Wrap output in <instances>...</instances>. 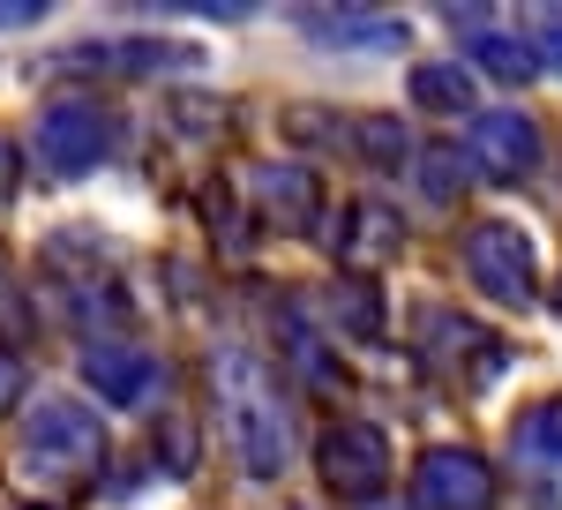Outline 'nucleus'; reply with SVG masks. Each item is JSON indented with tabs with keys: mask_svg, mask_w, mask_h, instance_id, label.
<instances>
[{
	"mask_svg": "<svg viewBox=\"0 0 562 510\" xmlns=\"http://www.w3.org/2000/svg\"><path fill=\"white\" fill-rule=\"evenodd\" d=\"M211 398H217V421L233 435V451H240V466L256 480H278L285 458H293V413H285L278 368L262 361L256 345H217Z\"/></svg>",
	"mask_w": 562,
	"mask_h": 510,
	"instance_id": "f257e3e1",
	"label": "nucleus"
},
{
	"mask_svg": "<svg viewBox=\"0 0 562 510\" xmlns=\"http://www.w3.org/2000/svg\"><path fill=\"white\" fill-rule=\"evenodd\" d=\"M23 451L45 480H83V473L105 466V428L76 398H38L31 421H23Z\"/></svg>",
	"mask_w": 562,
	"mask_h": 510,
	"instance_id": "f03ea898",
	"label": "nucleus"
},
{
	"mask_svg": "<svg viewBox=\"0 0 562 510\" xmlns=\"http://www.w3.org/2000/svg\"><path fill=\"white\" fill-rule=\"evenodd\" d=\"M465 278H473L487 300H503V308H532L540 293V255H532V233L510 225V218H480L465 225Z\"/></svg>",
	"mask_w": 562,
	"mask_h": 510,
	"instance_id": "7ed1b4c3",
	"label": "nucleus"
},
{
	"mask_svg": "<svg viewBox=\"0 0 562 510\" xmlns=\"http://www.w3.org/2000/svg\"><path fill=\"white\" fill-rule=\"evenodd\" d=\"M495 466L465 443H435L413 466V510H495Z\"/></svg>",
	"mask_w": 562,
	"mask_h": 510,
	"instance_id": "20e7f679",
	"label": "nucleus"
},
{
	"mask_svg": "<svg viewBox=\"0 0 562 510\" xmlns=\"http://www.w3.org/2000/svg\"><path fill=\"white\" fill-rule=\"evenodd\" d=\"M113 151V113L98 98H53L38 106V158L53 173H90Z\"/></svg>",
	"mask_w": 562,
	"mask_h": 510,
	"instance_id": "39448f33",
	"label": "nucleus"
},
{
	"mask_svg": "<svg viewBox=\"0 0 562 510\" xmlns=\"http://www.w3.org/2000/svg\"><path fill=\"white\" fill-rule=\"evenodd\" d=\"M315 466H323V480H330L338 496L375 503V496H383V480H390V435L375 421H338V428H323Z\"/></svg>",
	"mask_w": 562,
	"mask_h": 510,
	"instance_id": "423d86ee",
	"label": "nucleus"
},
{
	"mask_svg": "<svg viewBox=\"0 0 562 510\" xmlns=\"http://www.w3.org/2000/svg\"><path fill=\"white\" fill-rule=\"evenodd\" d=\"M420 361L442 368V376H458V368H465L473 382H495V376H503V339H495V331H480L473 315L428 308V315H420Z\"/></svg>",
	"mask_w": 562,
	"mask_h": 510,
	"instance_id": "0eeeda50",
	"label": "nucleus"
},
{
	"mask_svg": "<svg viewBox=\"0 0 562 510\" xmlns=\"http://www.w3.org/2000/svg\"><path fill=\"white\" fill-rule=\"evenodd\" d=\"M465 158H473L487 180H525V173L540 166V127L525 121L518 106L473 113V127H465Z\"/></svg>",
	"mask_w": 562,
	"mask_h": 510,
	"instance_id": "6e6552de",
	"label": "nucleus"
},
{
	"mask_svg": "<svg viewBox=\"0 0 562 510\" xmlns=\"http://www.w3.org/2000/svg\"><path fill=\"white\" fill-rule=\"evenodd\" d=\"M248 203H256L278 233H307V225L323 218V188H315V173H307V166H278V158H262V166H248Z\"/></svg>",
	"mask_w": 562,
	"mask_h": 510,
	"instance_id": "1a4fd4ad",
	"label": "nucleus"
},
{
	"mask_svg": "<svg viewBox=\"0 0 562 510\" xmlns=\"http://www.w3.org/2000/svg\"><path fill=\"white\" fill-rule=\"evenodd\" d=\"M83 382L105 398V406H143L158 390V361L143 345H121V339H90L83 345Z\"/></svg>",
	"mask_w": 562,
	"mask_h": 510,
	"instance_id": "9d476101",
	"label": "nucleus"
},
{
	"mask_svg": "<svg viewBox=\"0 0 562 510\" xmlns=\"http://www.w3.org/2000/svg\"><path fill=\"white\" fill-rule=\"evenodd\" d=\"M397 248H405V218H397V203L360 196V203L346 211V233H338V263H346L352 278H368V270L390 263Z\"/></svg>",
	"mask_w": 562,
	"mask_h": 510,
	"instance_id": "9b49d317",
	"label": "nucleus"
},
{
	"mask_svg": "<svg viewBox=\"0 0 562 510\" xmlns=\"http://www.w3.org/2000/svg\"><path fill=\"white\" fill-rule=\"evenodd\" d=\"M413 106L420 113H473V68H458V60H420L413 68Z\"/></svg>",
	"mask_w": 562,
	"mask_h": 510,
	"instance_id": "f8f14e48",
	"label": "nucleus"
},
{
	"mask_svg": "<svg viewBox=\"0 0 562 510\" xmlns=\"http://www.w3.org/2000/svg\"><path fill=\"white\" fill-rule=\"evenodd\" d=\"M307 38H323V45H375V53H397V45H405V23H397V15H307Z\"/></svg>",
	"mask_w": 562,
	"mask_h": 510,
	"instance_id": "ddd939ff",
	"label": "nucleus"
},
{
	"mask_svg": "<svg viewBox=\"0 0 562 510\" xmlns=\"http://www.w3.org/2000/svg\"><path fill=\"white\" fill-rule=\"evenodd\" d=\"M473 68H487L495 84H532V76H540V53L525 38H510V31H487V23H480L473 31Z\"/></svg>",
	"mask_w": 562,
	"mask_h": 510,
	"instance_id": "4468645a",
	"label": "nucleus"
},
{
	"mask_svg": "<svg viewBox=\"0 0 562 510\" xmlns=\"http://www.w3.org/2000/svg\"><path fill=\"white\" fill-rule=\"evenodd\" d=\"M518 451H525V458H540V466H562V390L518 406Z\"/></svg>",
	"mask_w": 562,
	"mask_h": 510,
	"instance_id": "2eb2a0df",
	"label": "nucleus"
},
{
	"mask_svg": "<svg viewBox=\"0 0 562 510\" xmlns=\"http://www.w3.org/2000/svg\"><path fill=\"white\" fill-rule=\"evenodd\" d=\"M330 315H338V323H346L352 339H383L390 323H383V286H375V278H338V293H330Z\"/></svg>",
	"mask_w": 562,
	"mask_h": 510,
	"instance_id": "dca6fc26",
	"label": "nucleus"
},
{
	"mask_svg": "<svg viewBox=\"0 0 562 510\" xmlns=\"http://www.w3.org/2000/svg\"><path fill=\"white\" fill-rule=\"evenodd\" d=\"M413 173H420V196H428V203H450V196H458V180H465V166H458V151H450V143L420 151Z\"/></svg>",
	"mask_w": 562,
	"mask_h": 510,
	"instance_id": "f3484780",
	"label": "nucleus"
},
{
	"mask_svg": "<svg viewBox=\"0 0 562 510\" xmlns=\"http://www.w3.org/2000/svg\"><path fill=\"white\" fill-rule=\"evenodd\" d=\"M352 143H360L375 166H405V158H413V143L397 135V121H360V135H352Z\"/></svg>",
	"mask_w": 562,
	"mask_h": 510,
	"instance_id": "a211bd4d",
	"label": "nucleus"
},
{
	"mask_svg": "<svg viewBox=\"0 0 562 510\" xmlns=\"http://www.w3.org/2000/svg\"><path fill=\"white\" fill-rule=\"evenodd\" d=\"M293 361H301V376L315 382V390H330V382H338V368H330V353L315 345V331H307V323H293Z\"/></svg>",
	"mask_w": 562,
	"mask_h": 510,
	"instance_id": "6ab92c4d",
	"label": "nucleus"
},
{
	"mask_svg": "<svg viewBox=\"0 0 562 510\" xmlns=\"http://www.w3.org/2000/svg\"><path fill=\"white\" fill-rule=\"evenodd\" d=\"M532 53H540V60H548V68H562V8H548V15H540V31H532Z\"/></svg>",
	"mask_w": 562,
	"mask_h": 510,
	"instance_id": "aec40b11",
	"label": "nucleus"
},
{
	"mask_svg": "<svg viewBox=\"0 0 562 510\" xmlns=\"http://www.w3.org/2000/svg\"><path fill=\"white\" fill-rule=\"evenodd\" d=\"M15 188H23V151H15V143L0 135V203H8Z\"/></svg>",
	"mask_w": 562,
	"mask_h": 510,
	"instance_id": "412c9836",
	"label": "nucleus"
},
{
	"mask_svg": "<svg viewBox=\"0 0 562 510\" xmlns=\"http://www.w3.org/2000/svg\"><path fill=\"white\" fill-rule=\"evenodd\" d=\"M15 308H23V293H15V278L0 270V331H8V339L23 331V315H15Z\"/></svg>",
	"mask_w": 562,
	"mask_h": 510,
	"instance_id": "4be33fe9",
	"label": "nucleus"
},
{
	"mask_svg": "<svg viewBox=\"0 0 562 510\" xmlns=\"http://www.w3.org/2000/svg\"><path fill=\"white\" fill-rule=\"evenodd\" d=\"M166 458H173V466H188V458H195V435H188V421H166Z\"/></svg>",
	"mask_w": 562,
	"mask_h": 510,
	"instance_id": "5701e85b",
	"label": "nucleus"
},
{
	"mask_svg": "<svg viewBox=\"0 0 562 510\" xmlns=\"http://www.w3.org/2000/svg\"><path fill=\"white\" fill-rule=\"evenodd\" d=\"M23 398V368H15V353H0V413Z\"/></svg>",
	"mask_w": 562,
	"mask_h": 510,
	"instance_id": "b1692460",
	"label": "nucleus"
},
{
	"mask_svg": "<svg viewBox=\"0 0 562 510\" xmlns=\"http://www.w3.org/2000/svg\"><path fill=\"white\" fill-rule=\"evenodd\" d=\"M15 23H38V0H0V31H15Z\"/></svg>",
	"mask_w": 562,
	"mask_h": 510,
	"instance_id": "393cba45",
	"label": "nucleus"
},
{
	"mask_svg": "<svg viewBox=\"0 0 562 510\" xmlns=\"http://www.w3.org/2000/svg\"><path fill=\"white\" fill-rule=\"evenodd\" d=\"M23 510H60V503H23Z\"/></svg>",
	"mask_w": 562,
	"mask_h": 510,
	"instance_id": "a878e982",
	"label": "nucleus"
},
{
	"mask_svg": "<svg viewBox=\"0 0 562 510\" xmlns=\"http://www.w3.org/2000/svg\"><path fill=\"white\" fill-rule=\"evenodd\" d=\"M368 510H383V503H368Z\"/></svg>",
	"mask_w": 562,
	"mask_h": 510,
	"instance_id": "bb28decb",
	"label": "nucleus"
}]
</instances>
